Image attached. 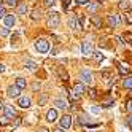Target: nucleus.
Returning a JSON list of instances; mask_svg holds the SVG:
<instances>
[{
	"label": "nucleus",
	"instance_id": "nucleus-13",
	"mask_svg": "<svg viewBox=\"0 0 132 132\" xmlns=\"http://www.w3.org/2000/svg\"><path fill=\"white\" fill-rule=\"evenodd\" d=\"M73 92H77L78 96H81V94L84 92V84H83L81 81H78V83H75V84H73Z\"/></svg>",
	"mask_w": 132,
	"mask_h": 132
},
{
	"label": "nucleus",
	"instance_id": "nucleus-35",
	"mask_svg": "<svg viewBox=\"0 0 132 132\" xmlns=\"http://www.w3.org/2000/svg\"><path fill=\"white\" fill-rule=\"evenodd\" d=\"M126 22L127 24H132V14H127L126 16Z\"/></svg>",
	"mask_w": 132,
	"mask_h": 132
},
{
	"label": "nucleus",
	"instance_id": "nucleus-9",
	"mask_svg": "<svg viewBox=\"0 0 132 132\" xmlns=\"http://www.w3.org/2000/svg\"><path fill=\"white\" fill-rule=\"evenodd\" d=\"M100 103H102V107H111L113 103H115V99H113L111 96H103Z\"/></svg>",
	"mask_w": 132,
	"mask_h": 132
},
{
	"label": "nucleus",
	"instance_id": "nucleus-19",
	"mask_svg": "<svg viewBox=\"0 0 132 132\" xmlns=\"http://www.w3.org/2000/svg\"><path fill=\"white\" fill-rule=\"evenodd\" d=\"M122 86L127 89H132V77H126L124 81H122Z\"/></svg>",
	"mask_w": 132,
	"mask_h": 132
},
{
	"label": "nucleus",
	"instance_id": "nucleus-5",
	"mask_svg": "<svg viewBox=\"0 0 132 132\" xmlns=\"http://www.w3.org/2000/svg\"><path fill=\"white\" fill-rule=\"evenodd\" d=\"M107 21H108V26H110V27H116V26H119V22H121V18H119V14H110V16L107 18Z\"/></svg>",
	"mask_w": 132,
	"mask_h": 132
},
{
	"label": "nucleus",
	"instance_id": "nucleus-39",
	"mask_svg": "<svg viewBox=\"0 0 132 132\" xmlns=\"http://www.w3.org/2000/svg\"><path fill=\"white\" fill-rule=\"evenodd\" d=\"M119 72H121V73H126L127 70H126V67H119Z\"/></svg>",
	"mask_w": 132,
	"mask_h": 132
},
{
	"label": "nucleus",
	"instance_id": "nucleus-1",
	"mask_svg": "<svg viewBox=\"0 0 132 132\" xmlns=\"http://www.w3.org/2000/svg\"><path fill=\"white\" fill-rule=\"evenodd\" d=\"M59 21H61L59 13L53 11V13H50V14H48V26L51 27V29H56V27L59 26Z\"/></svg>",
	"mask_w": 132,
	"mask_h": 132
},
{
	"label": "nucleus",
	"instance_id": "nucleus-4",
	"mask_svg": "<svg viewBox=\"0 0 132 132\" xmlns=\"http://www.w3.org/2000/svg\"><path fill=\"white\" fill-rule=\"evenodd\" d=\"M59 124H61V129H69L70 124H72V116L70 115H64L61 119H59Z\"/></svg>",
	"mask_w": 132,
	"mask_h": 132
},
{
	"label": "nucleus",
	"instance_id": "nucleus-40",
	"mask_svg": "<svg viewBox=\"0 0 132 132\" xmlns=\"http://www.w3.org/2000/svg\"><path fill=\"white\" fill-rule=\"evenodd\" d=\"M38 132H48V129H46V127H40Z\"/></svg>",
	"mask_w": 132,
	"mask_h": 132
},
{
	"label": "nucleus",
	"instance_id": "nucleus-12",
	"mask_svg": "<svg viewBox=\"0 0 132 132\" xmlns=\"http://www.w3.org/2000/svg\"><path fill=\"white\" fill-rule=\"evenodd\" d=\"M46 119H48L50 122H54L56 119H57V111H56L54 108H51L48 113H46Z\"/></svg>",
	"mask_w": 132,
	"mask_h": 132
},
{
	"label": "nucleus",
	"instance_id": "nucleus-32",
	"mask_svg": "<svg viewBox=\"0 0 132 132\" xmlns=\"http://www.w3.org/2000/svg\"><path fill=\"white\" fill-rule=\"evenodd\" d=\"M5 2L10 5V6H13V5H18V0H5Z\"/></svg>",
	"mask_w": 132,
	"mask_h": 132
},
{
	"label": "nucleus",
	"instance_id": "nucleus-8",
	"mask_svg": "<svg viewBox=\"0 0 132 132\" xmlns=\"http://www.w3.org/2000/svg\"><path fill=\"white\" fill-rule=\"evenodd\" d=\"M69 24H70V29L72 30H80V29H83V26L80 24V19H77V18H72Z\"/></svg>",
	"mask_w": 132,
	"mask_h": 132
},
{
	"label": "nucleus",
	"instance_id": "nucleus-20",
	"mask_svg": "<svg viewBox=\"0 0 132 132\" xmlns=\"http://www.w3.org/2000/svg\"><path fill=\"white\" fill-rule=\"evenodd\" d=\"M16 86L19 88V89H24V88H26V80H24V78H18V80H16Z\"/></svg>",
	"mask_w": 132,
	"mask_h": 132
},
{
	"label": "nucleus",
	"instance_id": "nucleus-7",
	"mask_svg": "<svg viewBox=\"0 0 132 132\" xmlns=\"http://www.w3.org/2000/svg\"><path fill=\"white\" fill-rule=\"evenodd\" d=\"M3 111H5V116H6L8 119H11V118L16 116V110H14L11 105H5V107H3Z\"/></svg>",
	"mask_w": 132,
	"mask_h": 132
},
{
	"label": "nucleus",
	"instance_id": "nucleus-18",
	"mask_svg": "<svg viewBox=\"0 0 132 132\" xmlns=\"http://www.w3.org/2000/svg\"><path fill=\"white\" fill-rule=\"evenodd\" d=\"M54 105L56 107H57V108H67L69 105H67V102H65V100H61V99H57V100H54Z\"/></svg>",
	"mask_w": 132,
	"mask_h": 132
},
{
	"label": "nucleus",
	"instance_id": "nucleus-26",
	"mask_svg": "<svg viewBox=\"0 0 132 132\" xmlns=\"http://www.w3.org/2000/svg\"><path fill=\"white\" fill-rule=\"evenodd\" d=\"M124 38H126V42L132 46V34H129V32H127V34H124Z\"/></svg>",
	"mask_w": 132,
	"mask_h": 132
},
{
	"label": "nucleus",
	"instance_id": "nucleus-46",
	"mask_svg": "<svg viewBox=\"0 0 132 132\" xmlns=\"http://www.w3.org/2000/svg\"><path fill=\"white\" fill-rule=\"evenodd\" d=\"M97 132H100V130H97Z\"/></svg>",
	"mask_w": 132,
	"mask_h": 132
},
{
	"label": "nucleus",
	"instance_id": "nucleus-27",
	"mask_svg": "<svg viewBox=\"0 0 132 132\" xmlns=\"http://www.w3.org/2000/svg\"><path fill=\"white\" fill-rule=\"evenodd\" d=\"M94 57H96V61H103V54L97 51V53H94Z\"/></svg>",
	"mask_w": 132,
	"mask_h": 132
},
{
	"label": "nucleus",
	"instance_id": "nucleus-29",
	"mask_svg": "<svg viewBox=\"0 0 132 132\" xmlns=\"http://www.w3.org/2000/svg\"><path fill=\"white\" fill-rule=\"evenodd\" d=\"M70 99H72V100H78V99H80V96H78L77 92H70Z\"/></svg>",
	"mask_w": 132,
	"mask_h": 132
},
{
	"label": "nucleus",
	"instance_id": "nucleus-45",
	"mask_svg": "<svg viewBox=\"0 0 132 132\" xmlns=\"http://www.w3.org/2000/svg\"><path fill=\"white\" fill-rule=\"evenodd\" d=\"M2 2H3V0H0V3H2Z\"/></svg>",
	"mask_w": 132,
	"mask_h": 132
},
{
	"label": "nucleus",
	"instance_id": "nucleus-41",
	"mask_svg": "<svg viewBox=\"0 0 132 132\" xmlns=\"http://www.w3.org/2000/svg\"><path fill=\"white\" fill-rule=\"evenodd\" d=\"M3 70H5V65H3V64H0V73H2Z\"/></svg>",
	"mask_w": 132,
	"mask_h": 132
},
{
	"label": "nucleus",
	"instance_id": "nucleus-34",
	"mask_svg": "<svg viewBox=\"0 0 132 132\" xmlns=\"http://www.w3.org/2000/svg\"><path fill=\"white\" fill-rule=\"evenodd\" d=\"M91 111H92V113H96V115H97V113L100 111V107H92V108H91Z\"/></svg>",
	"mask_w": 132,
	"mask_h": 132
},
{
	"label": "nucleus",
	"instance_id": "nucleus-33",
	"mask_svg": "<svg viewBox=\"0 0 132 132\" xmlns=\"http://www.w3.org/2000/svg\"><path fill=\"white\" fill-rule=\"evenodd\" d=\"M96 92H97L96 89H91V91H89V96H91V99H96Z\"/></svg>",
	"mask_w": 132,
	"mask_h": 132
},
{
	"label": "nucleus",
	"instance_id": "nucleus-10",
	"mask_svg": "<svg viewBox=\"0 0 132 132\" xmlns=\"http://www.w3.org/2000/svg\"><path fill=\"white\" fill-rule=\"evenodd\" d=\"M19 92H21V89L18 88L16 84L8 88V96H10V97H19Z\"/></svg>",
	"mask_w": 132,
	"mask_h": 132
},
{
	"label": "nucleus",
	"instance_id": "nucleus-15",
	"mask_svg": "<svg viewBox=\"0 0 132 132\" xmlns=\"http://www.w3.org/2000/svg\"><path fill=\"white\" fill-rule=\"evenodd\" d=\"M18 13L19 14H27L29 13V6H27V3H19L18 5Z\"/></svg>",
	"mask_w": 132,
	"mask_h": 132
},
{
	"label": "nucleus",
	"instance_id": "nucleus-22",
	"mask_svg": "<svg viewBox=\"0 0 132 132\" xmlns=\"http://www.w3.org/2000/svg\"><path fill=\"white\" fill-rule=\"evenodd\" d=\"M40 18H42V10H34L32 11V19H40Z\"/></svg>",
	"mask_w": 132,
	"mask_h": 132
},
{
	"label": "nucleus",
	"instance_id": "nucleus-36",
	"mask_svg": "<svg viewBox=\"0 0 132 132\" xmlns=\"http://www.w3.org/2000/svg\"><path fill=\"white\" fill-rule=\"evenodd\" d=\"M69 3L70 0H64V10H69Z\"/></svg>",
	"mask_w": 132,
	"mask_h": 132
},
{
	"label": "nucleus",
	"instance_id": "nucleus-24",
	"mask_svg": "<svg viewBox=\"0 0 132 132\" xmlns=\"http://www.w3.org/2000/svg\"><path fill=\"white\" fill-rule=\"evenodd\" d=\"M8 34H10V29H8L6 26H5V27H2V29H0V35H2V37H6Z\"/></svg>",
	"mask_w": 132,
	"mask_h": 132
},
{
	"label": "nucleus",
	"instance_id": "nucleus-25",
	"mask_svg": "<svg viewBox=\"0 0 132 132\" xmlns=\"http://www.w3.org/2000/svg\"><path fill=\"white\" fill-rule=\"evenodd\" d=\"M99 6H100V3H97V2H94V3H91V5H89V11H96V10H97Z\"/></svg>",
	"mask_w": 132,
	"mask_h": 132
},
{
	"label": "nucleus",
	"instance_id": "nucleus-44",
	"mask_svg": "<svg viewBox=\"0 0 132 132\" xmlns=\"http://www.w3.org/2000/svg\"><path fill=\"white\" fill-rule=\"evenodd\" d=\"M129 126H132V115L129 116Z\"/></svg>",
	"mask_w": 132,
	"mask_h": 132
},
{
	"label": "nucleus",
	"instance_id": "nucleus-14",
	"mask_svg": "<svg viewBox=\"0 0 132 132\" xmlns=\"http://www.w3.org/2000/svg\"><path fill=\"white\" fill-rule=\"evenodd\" d=\"M3 21H5V26H6V27H11V26H14V22H16V19H14L13 14H6V16L3 18Z\"/></svg>",
	"mask_w": 132,
	"mask_h": 132
},
{
	"label": "nucleus",
	"instance_id": "nucleus-16",
	"mask_svg": "<svg viewBox=\"0 0 132 132\" xmlns=\"http://www.w3.org/2000/svg\"><path fill=\"white\" fill-rule=\"evenodd\" d=\"M91 22L96 26L97 29H99V27H102V19H100L99 16H96V14H92V16H91Z\"/></svg>",
	"mask_w": 132,
	"mask_h": 132
},
{
	"label": "nucleus",
	"instance_id": "nucleus-3",
	"mask_svg": "<svg viewBox=\"0 0 132 132\" xmlns=\"http://www.w3.org/2000/svg\"><path fill=\"white\" fill-rule=\"evenodd\" d=\"M80 80H81L83 84H91L92 83V73L89 70H83L80 73Z\"/></svg>",
	"mask_w": 132,
	"mask_h": 132
},
{
	"label": "nucleus",
	"instance_id": "nucleus-42",
	"mask_svg": "<svg viewBox=\"0 0 132 132\" xmlns=\"http://www.w3.org/2000/svg\"><path fill=\"white\" fill-rule=\"evenodd\" d=\"M54 132H65V130H64V129H61V127H59V129H54Z\"/></svg>",
	"mask_w": 132,
	"mask_h": 132
},
{
	"label": "nucleus",
	"instance_id": "nucleus-11",
	"mask_svg": "<svg viewBox=\"0 0 132 132\" xmlns=\"http://www.w3.org/2000/svg\"><path fill=\"white\" fill-rule=\"evenodd\" d=\"M18 105H19L21 108H29V107H30V99H29V97H19V100H18Z\"/></svg>",
	"mask_w": 132,
	"mask_h": 132
},
{
	"label": "nucleus",
	"instance_id": "nucleus-2",
	"mask_svg": "<svg viewBox=\"0 0 132 132\" xmlns=\"http://www.w3.org/2000/svg\"><path fill=\"white\" fill-rule=\"evenodd\" d=\"M35 50L38 51V53H48V50H50V43L46 42L45 38H40V40L35 42Z\"/></svg>",
	"mask_w": 132,
	"mask_h": 132
},
{
	"label": "nucleus",
	"instance_id": "nucleus-6",
	"mask_svg": "<svg viewBox=\"0 0 132 132\" xmlns=\"http://www.w3.org/2000/svg\"><path fill=\"white\" fill-rule=\"evenodd\" d=\"M81 53H83L84 56H92V54H94V50H92V45H91L89 42H84V43L81 45Z\"/></svg>",
	"mask_w": 132,
	"mask_h": 132
},
{
	"label": "nucleus",
	"instance_id": "nucleus-31",
	"mask_svg": "<svg viewBox=\"0 0 132 132\" xmlns=\"http://www.w3.org/2000/svg\"><path fill=\"white\" fill-rule=\"evenodd\" d=\"M46 100H48V97H46V96H42L38 103H40V105H45V103H46Z\"/></svg>",
	"mask_w": 132,
	"mask_h": 132
},
{
	"label": "nucleus",
	"instance_id": "nucleus-23",
	"mask_svg": "<svg viewBox=\"0 0 132 132\" xmlns=\"http://www.w3.org/2000/svg\"><path fill=\"white\" fill-rule=\"evenodd\" d=\"M8 122H10V119H8L5 115H3V116H0V126H6Z\"/></svg>",
	"mask_w": 132,
	"mask_h": 132
},
{
	"label": "nucleus",
	"instance_id": "nucleus-43",
	"mask_svg": "<svg viewBox=\"0 0 132 132\" xmlns=\"http://www.w3.org/2000/svg\"><path fill=\"white\" fill-rule=\"evenodd\" d=\"M3 107H5V105H3V102L0 100V110H3Z\"/></svg>",
	"mask_w": 132,
	"mask_h": 132
},
{
	"label": "nucleus",
	"instance_id": "nucleus-28",
	"mask_svg": "<svg viewBox=\"0 0 132 132\" xmlns=\"http://www.w3.org/2000/svg\"><path fill=\"white\" fill-rule=\"evenodd\" d=\"M56 3V0H45V6H53Z\"/></svg>",
	"mask_w": 132,
	"mask_h": 132
},
{
	"label": "nucleus",
	"instance_id": "nucleus-17",
	"mask_svg": "<svg viewBox=\"0 0 132 132\" xmlns=\"http://www.w3.org/2000/svg\"><path fill=\"white\" fill-rule=\"evenodd\" d=\"M24 65H26V69H27V70H30V72L37 70V67H38V65H37L34 61H26V64H24Z\"/></svg>",
	"mask_w": 132,
	"mask_h": 132
},
{
	"label": "nucleus",
	"instance_id": "nucleus-38",
	"mask_svg": "<svg viewBox=\"0 0 132 132\" xmlns=\"http://www.w3.org/2000/svg\"><path fill=\"white\" fill-rule=\"evenodd\" d=\"M126 105H127V107H129V108H130V107H132V99H129V100H127V102H126Z\"/></svg>",
	"mask_w": 132,
	"mask_h": 132
},
{
	"label": "nucleus",
	"instance_id": "nucleus-37",
	"mask_svg": "<svg viewBox=\"0 0 132 132\" xmlns=\"http://www.w3.org/2000/svg\"><path fill=\"white\" fill-rule=\"evenodd\" d=\"M77 3L78 5H84V3H88V0H77Z\"/></svg>",
	"mask_w": 132,
	"mask_h": 132
},
{
	"label": "nucleus",
	"instance_id": "nucleus-30",
	"mask_svg": "<svg viewBox=\"0 0 132 132\" xmlns=\"http://www.w3.org/2000/svg\"><path fill=\"white\" fill-rule=\"evenodd\" d=\"M5 16H6V13H5V8H3V6H0V19H3Z\"/></svg>",
	"mask_w": 132,
	"mask_h": 132
},
{
	"label": "nucleus",
	"instance_id": "nucleus-21",
	"mask_svg": "<svg viewBox=\"0 0 132 132\" xmlns=\"http://www.w3.org/2000/svg\"><path fill=\"white\" fill-rule=\"evenodd\" d=\"M119 8H121V10H129V8H130V5H129V0H121Z\"/></svg>",
	"mask_w": 132,
	"mask_h": 132
}]
</instances>
